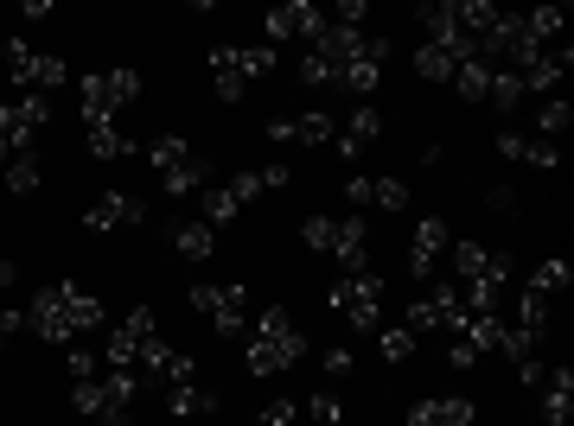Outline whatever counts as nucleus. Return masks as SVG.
<instances>
[{
    "label": "nucleus",
    "mask_w": 574,
    "mask_h": 426,
    "mask_svg": "<svg viewBox=\"0 0 574 426\" xmlns=\"http://www.w3.org/2000/svg\"><path fill=\"white\" fill-rule=\"evenodd\" d=\"M26 324H33L45 344H77L83 331L103 324V299H96L90 286H77V281H51V286H38L33 293Z\"/></svg>",
    "instance_id": "f257e3e1"
},
{
    "label": "nucleus",
    "mask_w": 574,
    "mask_h": 426,
    "mask_svg": "<svg viewBox=\"0 0 574 426\" xmlns=\"http://www.w3.org/2000/svg\"><path fill=\"white\" fill-rule=\"evenodd\" d=\"M301 356H306L301 324L288 319V306H268L262 319H256V331H249V351H243L249 376H281V369H294Z\"/></svg>",
    "instance_id": "f03ea898"
},
{
    "label": "nucleus",
    "mask_w": 574,
    "mask_h": 426,
    "mask_svg": "<svg viewBox=\"0 0 574 426\" xmlns=\"http://www.w3.org/2000/svg\"><path fill=\"white\" fill-rule=\"evenodd\" d=\"M301 236H306V249H319V255H332V261H344V274H364V268H371L364 223H358V216H306Z\"/></svg>",
    "instance_id": "7ed1b4c3"
},
{
    "label": "nucleus",
    "mask_w": 574,
    "mask_h": 426,
    "mask_svg": "<svg viewBox=\"0 0 574 426\" xmlns=\"http://www.w3.org/2000/svg\"><path fill=\"white\" fill-rule=\"evenodd\" d=\"M128 103H141V76L134 71H83V83H77V108H83L90 128L115 121Z\"/></svg>",
    "instance_id": "20e7f679"
},
{
    "label": "nucleus",
    "mask_w": 574,
    "mask_h": 426,
    "mask_svg": "<svg viewBox=\"0 0 574 426\" xmlns=\"http://www.w3.org/2000/svg\"><path fill=\"white\" fill-rule=\"evenodd\" d=\"M332 312H339L344 324H358V331H383V274H339L332 281Z\"/></svg>",
    "instance_id": "39448f33"
},
{
    "label": "nucleus",
    "mask_w": 574,
    "mask_h": 426,
    "mask_svg": "<svg viewBox=\"0 0 574 426\" xmlns=\"http://www.w3.org/2000/svg\"><path fill=\"white\" fill-rule=\"evenodd\" d=\"M191 312L211 324V331H224V338H236V331H249V293L236 281H218V286H191Z\"/></svg>",
    "instance_id": "423d86ee"
},
{
    "label": "nucleus",
    "mask_w": 574,
    "mask_h": 426,
    "mask_svg": "<svg viewBox=\"0 0 574 426\" xmlns=\"http://www.w3.org/2000/svg\"><path fill=\"white\" fill-rule=\"evenodd\" d=\"M7 76L26 90V96H51L58 83H65V58H51V51H33L26 38H7Z\"/></svg>",
    "instance_id": "0eeeda50"
},
{
    "label": "nucleus",
    "mask_w": 574,
    "mask_h": 426,
    "mask_svg": "<svg viewBox=\"0 0 574 426\" xmlns=\"http://www.w3.org/2000/svg\"><path fill=\"white\" fill-rule=\"evenodd\" d=\"M383 64H389V38H383V33H364V45H358V51L339 64V90H351V96H377Z\"/></svg>",
    "instance_id": "6e6552de"
},
{
    "label": "nucleus",
    "mask_w": 574,
    "mask_h": 426,
    "mask_svg": "<svg viewBox=\"0 0 574 426\" xmlns=\"http://www.w3.org/2000/svg\"><path fill=\"white\" fill-rule=\"evenodd\" d=\"M268 45H281V38H301V45H319L326 33V7H313V0H281V7H268Z\"/></svg>",
    "instance_id": "1a4fd4ad"
},
{
    "label": "nucleus",
    "mask_w": 574,
    "mask_h": 426,
    "mask_svg": "<svg viewBox=\"0 0 574 426\" xmlns=\"http://www.w3.org/2000/svg\"><path fill=\"white\" fill-rule=\"evenodd\" d=\"M466 299H459V286H434V293H421L415 306H409V331H427V324H441V331H466Z\"/></svg>",
    "instance_id": "9d476101"
},
{
    "label": "nucleus",
    "mask_w": 574,
    "mask_h": 426,
    "mask_svg": "<svg viewBox=\"0 0 574 426\" xmlns=\"http://www.w3.org/2000/svg\"><path fill=\"white\" fill-rule=\"evenodd\" d=\"M153 338H160V331H153V312H148V306H134V312H128V319L109 331V344H103L109 369H134V363H141V351H148Z\"/></svg>",
    "instance_id": "9b49d317"
},
{
    "label": "nucleus",
    "mask_w": 574,
    "mask_h": 426,
    "mask_svg": "<svg viewBox=\"0 0 574 426\" xmlns=\"http://www.w3.org/2000/svg\"><path fill=\"white\" fill-rule=\"evenodd\" d=\"M268 185H262V173H236V178H224V185H204V223L218 229V223H236V211L249 204V198H262Z\"/></svg>",
    "instance_id": "f8f14e48"
},
{
    "label": "nucleus",
    "mask_w": 574,
    "mask_h": 426,
    "mask_svg": "<svg viewBox=\"0 0 574 426\" xmlns=\"http://www.w3.org/2000/svg\"><path fill=\"white\" fill-rule=\"evenodd\" d=\"M447 249H454L447 216H421V223H415V242H409V274L434 281V274H441V261H447Z\"/></svg>",
    "instance_id": "ddd939ff"
},
{
    "label": "nucleus",
    "mask_w": 574,
    "mask_h": 426,
    "mask_svg": "<svg viewBox=\"0 0 574 426\" xmlns=\"http://www.w3.org/2000/svg\"><path fill=\"white\" fill-rule=\"evenodd\" d=\"M344 204L351 211H409V185L402 178H371V173H358V178H344Z\"/></svg>",
    "instance_id": "4468645a"
},
{
    "label": "nucleus",
    "mask_w": 574,
    "mask_h": 426,
    "mask_svg": "<svg viewBox=\"0 0 574 426\" xmlns=\"http://www.w3.org/2000/svg\"><path fill=\"white\" fill-rule=\"evenodd\" d=\"M569 64H574L569 45H542V51H530V58L517 64V83H524V96H530V90H542V96H549V90L569 76Z\"/></svg>",
    "instance_id": "2eb2a0df"
},
{
    "label": "nucleus",
    "mask_w": 574,
    "mask_h": 426,
    "mask_svg": "<svg viewBox=\"0 0 574 426\" xmlns=\"http://www.w3.org/2000/svg\"><path fill=\"white\" fill-rule=\"evenodd\" d=\"M415 20L427 26V38H421V45H441V51H454V58H472V38L459 33L454 0H427V7H421Z\"/></svg>",
    "instance_id": "dca6fc26"
},
{
    "label": "nucleus",
    "mask_w": 574,
    "mask_h": 426,
    "mask_svg": "<svg viewBox=\"0 0 574 426\" xmlns=\"http://www.w3.org/2000/svg\"><path fill=\"white\" fill-rule=\"evenodd\" d=\"M134 394H141V376H134V369H109V376H103V407H96V421L128 426L134 421Z\"/></svg>",
    "instance_id": "f3484780"
},
{
    "label": "nucleus",
    "mask_w": 574,
    "mask_h": 426,
    "mask_svg": "<svg viewBox=\"0 0 574 426\" xmlns=\"http://www.w3.org/2000/svg\"><path fill=\"white\" fill-rule=\"evenodd\" d=\"M497 153H504L511 166H536V173H555V166H562V146L536 141V134H517V128H504V134H497Z\"/></svg>",
    "instance_id": "a211bd4d"
},
{
    "label": "nucleus",
    "mask_w": 574,
    "mask_h": 426,
    "mask_svg": "<svg viewBox=\"0 0 574 426\" xmlns=\"http://www.w3.org/2000/svg\"><path fill=\"white\" fill-rule=\"evenodd\" d=\"M141 216H148V204H141L134 191H103V198L90 204V216H83V223L103 236V229H128V223H141Z\"/></svg>",
    "instance_id": "6ab92c4d"
},
{
    "label": "nucleus",
    "mask_w": 574,
    "mask_h": 426,
    "mask_svg": "<svg viewBox=\"0 0 574 426\" xmlns=\"http://www.w3.org/2000/svg\"><path fill=\"white\" fill-rule=\"evenodd\" d=\"M409 426H472V401L466 394H427L409 407Z\"/></svg>",
    "instance_id": "aec40b11"
},
{
    "label": "nucleus",
    "mask_w": 574,
    "mask_h": 426,
    "mask_svg": "<svg viewBox=\"0 0 574 426\" xmlns=\"http://www.w3.org/2000/svg\"><path fill=\"white\" fill-rule=\"evenodd\" d=\"M536 389H542V426H569V414H574V369L569 363L549 369Z\"/></svg>",
    "instance_id": "412c9836"
},
{
    "label": "nucleus",
    "mask_w": 574,
    "mask_h": 426,
    "mask_svg": "<svg viewBox=\"0 0 574 426\" xmlns=\"http://www.w3.org/2000/svg\"><path fill=\"white\" fill-rule=\"evenodd\" d=\"M383 134V108H371V103H358V115H351V121H339V153L344 159H358V153H364V146L377 141Z\"/></svg>",
    "instance_id": "4be33fe9"
},
{
    "label": "nucleus",
    "mask_w": 574,
    "mask_h": 426,
    "mask_svg": "<svg viewBox=\"0 0 574 426\" xmlns=\"http://www.w3.org/2000/svg\"><path fill=\"white\" fill-rule=\"evenodd\" d=\"M211 90H218V103H243V90H249V76L236 71V45H211Z\"/></svg>",
    "instance_id": "5701e85b"
},
{
    "label": "nucleus",
    "mask_w": 574,
    "mask_h": 426,
    "mask_svg": "<svg viewBox=\"0 0 574 426\" xmlns=\"http://www.w3.org/2000/svg\"><path fill=\"white\" fill-rule=\"evenodd\" d=\"M166 414L173 421H204V414H218V394L198 389V382H173L166 389Z\"/></svg>",
    "instance_id": "b1692460"
},
{
    "label": "nucleus",
    "mask_w": 574,
    "mask_h": 426,
    "mask_svg": "<svg viewBox=\"0 0 574 426\" xmlns=\"http://www.w3.org/2000/svg\"><path fill=\"white\" fill-rule=\"evenodd\" d=\"M90 153H96V159H134L141 141H134L121 121H96V128H90Z\"/></svg>",
    "instance_id": "393cba45"
},
{
    "label": "nucleus",
    "mask_w": 574,
    "mask_h": 426,
    "mask_svg": "<svg viewBox=\"0 0 574 426\" xmlns=\"http://www.w3.org/2000/svg\"><path fill=\"white\" fill-rule=\"evenodd\" d=\"M173 249L186 255V261H211V255H218V229H211L204 216H198V223H179V229H173Z\"/></svg>",
    "instance_id": "a878e982"
},
{
    "label": "nucleus",
    "mask_w": 574,
    "mask_h": 426,
    "mask_svg": "<svg viewBox=\"0 0 574 426\" xmlns=\"http://www.w3.org/2000/svg\"><path fill=\"white\" fill-rule=\"evenodd\" d=\"M141 153L153 159V173H179V166H191V141L186 134H153Z\"/></svg>",
    "instance_id": "bb28decb"
},
{
    "label": "nucleus",
    "mask_w": 574,
    "mask_h": 426,
    "mask_svg": "<svg viewBox=\"0 0 574 426\" xmlns=\"http://www.w3.org/2000/svg\"><path fill=\"white\" fill-rule=\"evenodd\" d=\"M497 13H504V7H492V0H454V20H459V33L472 38V45L492 33V20H497Z\"/></svg>",
    "instance_id": "cd10ccee"
},
{
    "label": "nucleus",
    "mask_w": 574,
    "mask_h": 426,
    "mask_svg": "<svg viewBox=\"0 0 574 426\" xmlns=\"http://www.w3.org/2000/svg\"><path fill=\"white\" fill-rule=\"evenodd\" d=\"M492 71H497V64H485L479 51H472V58H459V71H454L459 96H466V103H485V90H492Z\"/></svg>",
    "instance_id": "c85d7f7f"
},
{
    "label": "nucleus",
    "mask_w": 574,
    "mask_h": 426,
    "mask_svg": "<svg viewBox=\"0 0 574 426\" xmlns=\"http://www.w3.org/2000/svg\"><path fill=\"white\" fill-rule=\"evenodd\" d=\"M459 338H466L479 356H497V344H504V312H479V319H466Z\"/></svg>",
    "instance_id": "c756f323"
},
{
    "label": "nucleus",
    "mask_w": 574,
    "mask_h": 426,
    "mask_svg": "<svg viewBox=\"0 0 574 426\" xmlns=\"http://www.w3.org/2000/svg\"><path fill=\"white\" fill-rule=\"evenodd\" d=\"M0 185H7L13 198H33V191H38V153H13V159H7V173H0Z\"/></svg>",
    "instance_id": "7c9ffc66"
},
{
    "label": "nucleus",
    "mask_w": 574,
    "mask_h": 426,
    "mask_svg": "<svg viewBox=\"0 0 574 426\" xmlns=\"http://www.w3.org/2000/svg\"><path fill=\"white\" fill-rule=\"evenodd\" d=\"M294 141H306V146L339 141V115H326V108H306L301 121H294Z\"/></svg>",
    "instance_id": "2f4dec72"
},
{
    "label": "nucleus",
    "mask_w": 574,
    "mask_h": 426,
    "mask_svg": "<svg viewBox=\"0 0 574 426\" xmlns=\"http://www.w3.org/2000/svg\"><path fill=\"white\" fill-rule=\"evenodd\" d=\"M274 64H281V51H274L268 38H262V45H236V71L249 76V83H262V76L274 71Z\"/></svg>",
    "instance_id": "473e14b6"
},
{
    "label": "nucleus",
    "mask_w": 574,
    "mask_h": 426,
    "mask_svg": "<svg viewBox=\"0 0 574 426\" xmlns=\"http://www.w3.org/2000/svg\"><path fill=\"white\" fill-rule=\"evenodd\" d=\"M415 71L427 76V83H454L459 58H454V51H441V45H415Z\"/></svg>",
    "instance_id": "72a5a7b5"
},
{
    "label": "nucleus",
    "mask_w": 574,
    "mask_h": 426,
    "mask_svg": "<svg viewBox=\"0 0 574 426\" xmlns=\"http://www.w3.org/2000/svg\"><path fill=\"white\" fill-rule=\"evenodd\" d=\"M569 121H574V108L562 103V96H549V103L536 108V141H555V134H569Z\"/></svg>",
    "instance_id": "f704fd0d"
},
{
    "label": "nucleus",
    "mask_w": 574,
    "mask_h": 426,
    "mask_svg": "<svg viewBox=\"0 0 574 426\" xmlns=\"http://www.w3.org/2000/svg\"><path fill=\"white\" fill-rule=\"evenodd\" d=\"M377 351H383V363H409V356H415V331H409V324H383Z\"/></svg>",
    "instance_id": "c9c22d12"
},
{
    "label": "nucleus",
    "mask_w": 574,
    "mask_h": 426,
    "mask_svg": "<svg viewBox=\"0 0 574 426\" xmlns=\"http://www.w3.org/2000/svg\"><path fill=\"white\" fill-rule=\"evenodd\" d=\"M562 20H569L562 7H530V13H524V26H530L536 45H555V38H562Z\"/></svg>",
    "instance_id": "e433bc0d"
},
{
    "label": "nucleus",
    "mask_w": 574,
    "mask_h": 426,
    "mask_svg": "<svg viewBox=\"0 0 574 426\" xmlns=\"http://www.w3.org/2000/svg\"><path fill=\"white\" fill-rule=\"evenodd\" d=\"M485 103L504 108V115L524 103V83H517V71H504V64H497V71H492V90H485Z\"/></svg>",
    "instance_id": "4c0bfd02"
},
{
    "label": "nucleus",
    "mask_w": 574,
    "mask_h": 426,
    "mask_svg": "<svg viewBox=\"0 0 574 426\" xmlns=\"http://www.w3.org/2000/svg\"><path fill=\"white\" fill-rule=\"evenodd\" d=\"M569 261H542V268H536L530 274V293H542V299H555V293H569Z\"/></svg>",
    "instance_id": "58836bf2"
},
{
    "label": "nucleus",
    "mask_w": 574,
    "mask_h": 426,
    "mask_svg": "<svg viewBox=\"0 0 574 426\" xmlns=\"http://www.w3.org/2000/svg\"><path fill=\"white\" fill-rule=\"evenodd\" d=\"M306 426H344V407H339V394H332V389L306 394Z\"/></svg>",
    "instance_id": "ea45409f"
},
{
    "label": "nucleus",
    "mask_w": 574,
    "mask_h": 426,
    "mask_svg": "<svg viewBox=\"0 0 574 426\" xmlns=\"http://www.w3.org/2000/svg\"><path fill=\"white\" fill-rule=\"evenodd\" d=\"M517 324H524V331H536V338H542V331H549V299H542V293H530V286H524V299H517Z\"/></svg>",
    "instance_id": "a19ab883"
},
{
    "label": "nucleus",
    "mask_w": 574,
    "mask_h": 426,
    "mask_svg": "<svg viewBox=\"0 0 574 426\" xmlns=\"http://www.w3.org/2000/svg\"><path fill=\"white\" fill-rule=\"evenodd\" d=\"M536 344H542L536 331H524V324H511V319H504V344H497V356H511V363H524V356H536Z\"/></svg>",
    "instance_id": "79ce46f5"
},
{
    "label": "nucleus",
    "mask_w": 574,
    "mask_h": 426,
    "mask_svg": "<svg viewBox=\"0 0 574 426\" xmlns=\"http://www.w3.org/2000/svg\"><path fill=\"white\" fill-rule=\"evenodd\" d=\"M153 376H160V389H173V382H198V363H191L186 351H166V363H160Z\"/></svg>",
    "instance_id": "37998d69"
},
{
    "label": "nucleus",
    "mask_w": 574,
    "mask_h": 426,
    "mask_svg": "<svg viewBox=\"0 0 574 426\" xmlns=\"http://www.w3.org/2000/svg\"><path fill=\"white\" fill-rule=\"evenodd\" d=\"M301 83H313V90H326V83H339V64H332L326 51H306V58H301Z\"/></svg>",
    "instance_id": "c03bdc74"
},
{
    "label": "nucleus",
    "mask_w": 574,
    "mask_h": 426,
    "mask_svg": "<svg viewBox=\"0 0 574 426\" xmlns=\"http://www.w3.org/2000/svg\"><path fill=\"white\" fill-rule=\"evenodd\" d=\"M204 178H211V166H198V159H191V166H179V173H166V198H191Z\"/></svg>",
    "instance_id": "a18cd8bd"
},
{
    "label": "nucleus",
    "mask_w": 574,
    "mask_h": 426,
    "mask_svg": "<svg viewBox=\"0 0 574 426\" xmlns=\"http://www.w3.org/2000/svg\"><path fill=\"white\" fill-rule=\"evenodd\" d=\"M65 369H71V382H96V351H83V344H65Z\"/></svg>",
    "instance_id": "49530a36"
},
{
    "label": "nucleus",
    "mask_w": 574,
    "mask_h": 426,
    "mask_svg": "<svg viewBox=\"0 0 574 426\" xmlns=\"http://www.w3.org/2000/svg\"><path fill=\"white\" fill-rule=\"evenodd\" d=\"M294 421H301V401H268L256 426H294Z\"/></svg>",
    "instance_id": "de8ad7c7"
},
{
    "label": "nucleus",
    "mask_w": 574,
    "mask_h": 426,
    "mask_svg": "<svg viewBox=\"0 0 574 426\" xmlns=\"http://www.w3.org/2000/svg\"><path fill=\"white\" fill-rule=\"evenodd\" d=\"M326 20H332V26H364V20H371V7H364V0H339Z\"/></svg>",
    "instance_id": "09e8293b"
},
{
    "label": "nucleus",
    "mask_w": 574,
    "mask_h": 426,
    "mask_svg": "<svg viewBox=\"0 0 574 426\" xmlns=\"http://www.w3.org/2000/svg\"><path fill=\"white\" fill-rule=\"evenodd\" d=\"M542 376H549V363H542V356H524V363H517V382H524V389H536Z\"/></svg>",
    "instance_id": "8fccbe9b"
},
{
    "label": "nucleus",
    "mask_w": 574,
    "mask_h": 426,
    "mask_svg": "<svg viewBox=\"0 0 574 426\" xmlns=\"http://www.w3.org/2000/svg\"><path fill=\"white\" fill-rule=\"evenodd\" d=\"M288 178H294V166H288V159H274V166H262V185H268V191H288Z\"/></svg>",
    "instance_id": "3c124183"
},
{
    "label": "nucleus",
    "mask_w": 574,
    "mask_h": 426,
    "mask_svg": "<svg viewBox=\"0 0 574 426\" xmlns=\"http://www.w3.org/2000/svg\"><path fill=\"white\" fill-rule=\"evenodd\" d=\"M447 363H454V369H472V363H479V351H472L466 338H454V344H447Z\"/></svg>",
    "instance_id": "603ef678"
},
{
    "label": "nucleus",
    "mask_w": 574,
    "mask_h": 426,
    "mask_svg": "<svg viewBox=\"0 0 574 426\" xmlns=\"http://www.w3.org/2000/svg\"><path fill=\"white\" fill-rule=\"evenodd\" d=\"M351 363H358V356L344 351V344L339 351H326V376H351Z\"/></svg>",
    "instance_id": "864d4df0"
},
{
    "label": "nucleus",
    "mask_w": 574,
    "mask_h": 426,
    "mask_svg": "<svg viewBox=\"0 0 574 426\" xmlns=\"http://www.w3.org/2000/svg\"><path fill=\"white\" fill-rule=\"evenodd\" d=\"M13 274H20V268H13V261H7V255H0V293H7V286H13Z\"/></svg>",
    "instance_id": "5fc2aeb1"
},
{
    "label": "nucleus",
    "mask_w": 574,
    "mask_h": 426,
    "mask_svg": "<svg viewBox=\"0 0 574 426\" xmlns=\"http://www.w3.org/2000/svg\"><path fill=\"white\" fill-rule=\"evenodd\" d=\"M0 351H7V331H0Z\"/></svg>",
    "instance_id": "6e6d98bb"
},
{
    "label": "nucleus",
    "mask_w": 574,
    "mask_h": 426,
    "mask_svg": "<svg viewBox=\"0 0 574 426\" xmlns=\"http://www.w3.org/2000/svg\"><path fill=\"white\" fill-rule=\"evenodd\" d=\"M0 173H7V153H0Z\"/></svg>",
    "instance_id": "4d7b16f0"
}]
</instances>
